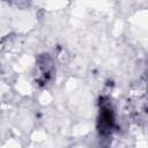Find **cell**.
I'll return each instance as SVG.
<instances>
[{
	"mask_svg": "<svg viewBox=\"0 0 148 148\" xmlns=\"http://www.w3.org/2000/svg\"><path fill=\"white\" fill-rule=\"evenodd\" d=\"M99 123H101V130L99 131L103 132V133L104 132H110L111 128L113 127L114 117H113V111H112V109L109 104L102 106Z\"/></svg>",
	"mask_w": 148,
	"mask_h": 148,
	"instance_id": "cell-1",
	"label": "cell"
}]
</instances>
